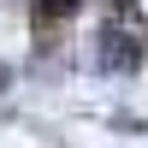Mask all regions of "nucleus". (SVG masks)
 Returning a JSON list of instances; mask_svg holds the SVG:
<instances>
[{"label":"nucleus","instance_id":"1","mask_svg":"<svg viewBox=\"0 0 148 148\" xmlns=\"http://www.w3.org/2000/svg\"><path fill=\"white\" fill-rule=\"evenodd\" d=\"M101 65H113V71H130V65H136V42H130V36H119V30H107L101 36Z\"/></svg>","mask_w":148,"mask_h":148}]
</instances>
